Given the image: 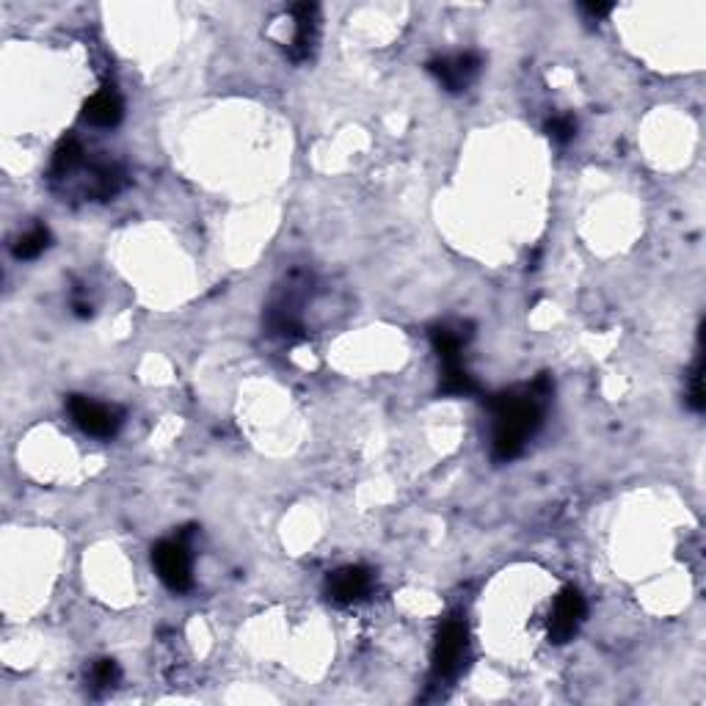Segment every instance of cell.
I'll use <instances>...</instances> for the list:
<instances>
[{"label":"cell","instance_id":"obj_1","mask_svg":"<svg viewBox=\"0 0 706 706\" xmlns=\"http://www.w3.org/2000/svg\"><path fill=\"white\" fill-rule=\"evenodd\" d=\"M552 395V381L547 376L536 378V384L527 389H508L489 400L494 417V436H491V458L497 464L513 461L527 445V439L541 428V403Z\"/></svg>","mask_w":706,"mask_h":706},{"label":"cell","instance_id":"obj_2","mask_svg":"<svg viewBox=\"0 0 706 706\" xmlns=\"http://www.w3.org/2000/svg\"><path fill=\"white\" fill-rule=\"evenodd\" d=\"M467 651H469V629L464 624V618H447L442 629H439V638H436V651H433V673L436 679H456L461 668L467 665Z\"/></svg>","mask_w":706,"mask_h":706},{"label":"cell","instance_id":"obj_3","mask_svg":"<svg viewBox=\"0 0 706 706\" xmlns=\"http://www.w3.org/2000/svg\"><path fill=\"white\" fill-rule=\"evenodd\" d=\"M67 409L80 431L86 436H94V439H111L125 422L122 409L108 406V403H97V400L86 398V395H69Z\"/></svg>","mask_w":706,"mask_h":706},{"label":"cell","instance_id":"obj_4","mask_svg":"<svg viewBox=\"0 0 706 706\" xmlns=\"http://www.w3.org/2000/svg\"><path fill=\"white\" fill-rule=\"evenodd\" d=\"M152 566L158 571L160 582L174 593L191 591L194 585V574H191V552L185 547L183 538H169L160 541L158 547L152 549Z\"/></svg>","mask_w":706,"mask_h":706},{"label":"cell","instance_id":"obj_5","mask_svg":"<svg viewBox=\"0 0 706 706\" xmlns=\"http://www.w3.org/2000/svg\"><path fill=\"white\" fill-rule=\"evenodd\" d=\"M585 613H588L585 596L577 588H563L555 599L552 613H549V640L558 646L569 643L580 632Z\"/></svg>","mask_w":706,"mask_h":706},{"label":"cell","instance_id":"obj_6","mask_svg":"<svg viewBox=\"0 0 706 706\" xmlns=\"http://www.w3.org/2000/svg\"><path fill=\"white\" fill-rule=\"evenodd\" d=\"M480 61L478 53H458V56H445V58H433L428 61V72L433 78L439 80V86L447 89V92H464L472 86V80L480 75Z\"/></svg>","mask_w":706,"mask_h":706},{"label":"cell","instance_id":"obj_7","mask_svg":"<svg viewBox=\"0 0 706 706\" xmlns=\"http://www.w3.org/2000/svg\"><path fill=\"white\" fill-rule=\"evenodd\" d=\"M370 591H373V574L365 566H348V569L334 571L326 582V593H329L331 602L337 604L362 602Z\"/></svg>","mask_w":706,"mask_h":706},{"label":"cell","instance_id":"obj_8","mask_svg":"<svg viewBox=\"0 0 706 706\" xmlns=\"http://www.w3.org/2000/svg\"><path fill=\"white\" fill-rule=\"evenodd\" d=\"M293 20H296V34L293 42L287 45V53L293 61H307L315 50L320 31V9L315 3H298L293 6Z\"/></svg>","mask_w":706,"mask_h":706},{"label":"cell","instance_id":"obj_9","mask_svg":"<svg viewBox=\"0 0 706 706\" xmlns=\"http://www.w3.org/2000/svg\"><path fill=\"white\" fill-rule=\"evenodd\" d=\"M472 326H464V323H458V326H433L431 329V345L433 351H436V356L442 359V365H456V362H464L461 359V353H464V345L469 342V337H472Z\"/></svg>","mask_w":706,"mask_h":706},{"label":"cell","instance_id":"obj_10","mask_svg":"<svg viewBox=\"0 0 706 706\" xmlns=\"http://www.w3.org/2000/svg\"><path fill=\"white\" fill-rule=\"evenodd\" d=\"M125 116V103L114 89H103L83 105V119L94 127H116Z\"/></svg>","mask_w":706,"mask_h":706},{"label":"cell","instance_id":"obj_11","mask_svg":"<svg viewBox=\"0 0 706 706\" xmlns=\"http://www.w3.org/2000/svg\"><path fill=\"white\" fill-rule=\"evenodd\" d=\"M439 392L442 395H453V398H467V395L478 392V384H475V378L469 376L464 362H456V365H445V373H442V381H439Z\"/></svg>","mask_w":706,"mask_h":706},{"label":"cell","instance_id":"obj_12","mask_svg":"<svg viewBox=\"0 0 706 706\" xmlns=\"http://www.w3.org/2000/svg\"><path fill=\"white\" fill-rule=\"evenodd\" d=\"M50 240H53L50 238V229L39 224V227H34L31 232H25V235L14 240L12 254L17 260H36L39 254H45L50 249Z\"/></svg>","mask_w":706,"mask_h":706},{"label":"cell","instance_id":"obj_13","mask_svg":"<svg viewBox=\"0 0 706 706\" xmlns=\"http://www.w3.org/2000/svg\"><path fill=\"white\" fill-rule=\"evenodd\" d=\"M80 163H83V144L72 136L64 138L56 147V152H53V174L56 177H67V174L78 169Z\"/></svg>","mask_w":706,"mask_h":706},{"label":"cell","instance_id":"obj_14","mask_svg":"<svg viewBox=\"0 0 706 706\" xmlns=\"http://www.w3.org/2000/svg\"><path fill=\"white\" fill-rule=\"evenodd\" d=\"M122 679V671L114 660H97L92 665L89 673V682H92L94 693H105V690H114L116 684Z\"/></svg>","mask_w":706,"mask_h":706},{"label":"cell","instance_id":"obj_15","mask_svg":"<svg viewBox=\"0 0 706 706\" xmlns=\"http://www.w3.org/2000/svg\"><path fill=\"white\" fill-rule=\"evenodd\" d=\"M704 353L698 351L693 362V370H690V392H687V406L693 411H704Z\"/></svg>","mask_w":706,"mask_h":706},{"label":"cell","instance_id":"obj_16","mask_svg":"<svg viewBox=\"0 0 706 706\" xmlns=\"http://www.w3.org/2000/svg\"><path fill=\"white\" fill-rule=\"evenodd\" d=\"M544 130H547V136L552 138L555 144H569L571 138L577 136V119L569 114L552 116L547 125H544Z\"/></svg>","mask_w":706,"mask_h":706},{"label":"cell","instance_id":"obj_17","mask_svg":"<svg viewBox=\"0 0 706 706\" xmlns=\"http://www.w3.org/2000/svg\"><path fill=\"white\" fill-rule=\"evenodd\" d=\"M580 12L593 17V20H602V17L613 12V3H580Z\"/></svg>","mask_w":706,"mask_h":706}]
</instances>
